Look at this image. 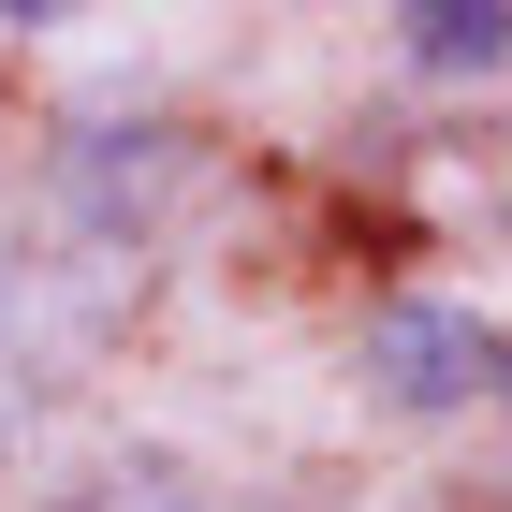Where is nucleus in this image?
<instances>
[{"instance_id": "2", "label": "nucleus", "mask_w": 512, "mask_h": 512, "mask_svg": "<svg viewBox=\"0 0 512 512\" xmlns=\"http://www.w3.org/2000/svg\"><path fill=\"white\" fill-rule=\"evenodd\" d=\"M395 30L425 74H512V0H410Z\"/></svg>"}, {"instance_id": "1", "label": "nucleus", "mask_w": 512, "mask_h": 512, "mask_svg": "<svg viewBox=\"0 0 512 512\" xmlns=\"http://www.w3.org/2000/svg\"><path fill=\"white\" fill-rule=\"evenodd\" d=\"M366 381L410 395V410H469V395H512V337H483L469 308H381L366 322Z\"/></svg>"}]
</instances>
